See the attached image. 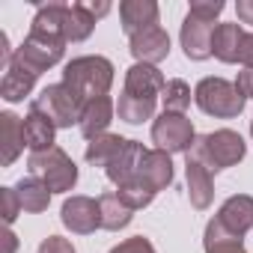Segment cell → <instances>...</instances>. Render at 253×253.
<instances>
[{"instance_id": "cell-1", "label": "cell", "mask_w": 253, "mask_h": 253, "mask_svg": "<svg viewBox=\"0 0 253 253\" xmlns=\"http://www.w3.org/2000/svg\"><path fill=\"white\" fill-rule=\"evenodd\" d=\"M63 84L84 104L95 101V98H104L110 92V86H113V63L107 57H98V54L75 57L63 69Z\"/></svg>"}, {"instance_id": "cell-2", "label": "cell", "mask_w": 253, "mask_h": 253, "mask_svg": "<svg viewBox=\"0 0 253 253\" xmlns=\"http://www.w3.org/2000/svg\"><path fill=\"white\" fill-rule=\"evenodd\" d=\"M194 161H200L209 173H220L226 167H235L247 155V143L238 131L232 128H217L209 134H200L188 152Z\"/></svg>"}, {"instance_id": "cell-3", "label": "cell", "mask_w": 253, "mask_h": 253, "mask_svg": "<svg viewBox=\"0 0 253 253\" xmlns=\"http://www.w3.org/2000/svg\"><path fill=\"white\" fill-rule=\"evenodd\" d=\"M63 54H66V42H63V39L30 30L27 39L15 48V54H12V60H9L6 69H18V72H24V75L39 78L42 72H48L51 66H57V63L63 60ZM6 69H3V72H6Z\"/></svg>"}, {"instance_id": "cell-4", "label": "cell", "mask_w": 253, "mask_h": 253, "mask_svg": "<svg viewBox=\"0 0 253 253\" xmlns=\"http://www.w3.org/2000/svg\"><path fill=\"white\" fill-rule=\"evenodd\" d=\"M194 101L203 113H209L214 119H235V116H241V110L247 104L241 89L223 78H203L194 89Z\"/></svg>"}, {"instance_id": "cell-5", "label": "cell", "mask_w": 253, "mask_h": 253, "mask_svg": "<svg viewBox=\"0 0 253 253\" xmlns=\"http://www.w3.org/2000/svg\"><path fill=\"white\" fill-rule=\"evenodd\" d=\"M27 170H30V176L42 179L51 188V194H66L78 185V167L60 146H51L45 152H30Z\"/></svg>"}, {"instance_id": "cell-6", "label": "cell", "mask_w": 253, "mask_h": 253, "mask_svg": "<svg viewBox=\"0 0 253 253\" xmlns=\"http://www.w3.org/2000/svg\"><path fill=\"white\" fill-rule=\"evenodd\" d=\"M30 110L42 113L54 128H72V125L81 122V110H84V101L60 81V84H48L33 101H30Z\"/></svg>"}, {"instance_id": "cell-7", "label": "cell", "mask_w": 253, "mask_h": 253, "mask_svg": "<svg viewBox=\"0 0 253 253\" xmlns=\"http://www.w3.org/2000/svg\"><path fill=\"white\" fill-rule=\"evenodd\" d=\"M194 140H197V131L185 113H161L152 122V143L167 155H176V152L188 155Z\"/></svg>"}, {"instance_id": "cell-8", "label": "cell", "mask_w": 253, "mask_h": 253, "mask_svg": "<svg viewBox=\"0 0 253 253\" xmlns=\"http://www.w3.org/2000/svg\"><path fill=\"white\" fill-rule=\"evenodd\" d=\"M60 220L69 232L75 235H92L95 229H101V206L98 200L92 197H84V194H75L63 203L60 209Z\"/></svg>"}, {"instance_id": "cell-9", "label": "cell", "mask_w": 253, "mask_h": 253, "mask_svg": "<svg viewBox=\"0 0 253 253\" xmlns=\"http://www.w3.org/2000/svg\"><path fill=\"white\" fill-rule=\"evenodd\" d=\"M182 51L188 60L200 63V60H209L211 57V39H214V21H206V18H197V15H185L182 21Z\"/></svg>"}, {"instance_id": "cell-10", "label": "cell", "mask_w": 253, "mask_h": 253, "mask_svg": "<svg viewBox=\"0 0 253 253\" xmlns=\"http://www.w3.org/2000/svg\"><path fill=\"white\" fill-rule=\"evenodd\" d=\"M128 51L137 63H146V66H158L170 57V36L167 30L158 24V27H149V30H140L134 36H128Z\"/></svg>"}, {"instance_id": "cell-11", "label": "cell", "mask_w": 253, "mask_h": 253, "mask_svg": "<svg viewBox=\"0 0 253 253\" xmlns=\"http://www.w3.org/2000/svg\"><path fill=\"white\" fill-rule=\"evenodd\" d=\"M164 75L158 66H146V63H134L128 72H125V86L122 92L128 95H137V98H149V101H158L164 95Z\"/></svg>"}, {"instance_id": "cell-12", "label": "cell", "mask_w": 253, "mask_h": 253, "mask_svg": "<svg viewBox=\"0 0 253 253\" xmlns=\"http://www.w3.org/2000/svg\"><path fill=\"white\" fill-rule=\"evenodd\" d=\"M158 15H161V9L155 0H122L119 3V21H122L125 36L158 27Z\"/></svg>"}, {"instance_id": "cell-13", "label": "cell", "mask_w": 253, "mask_h": 253, "mask_svg": "<svg viewBox=\"0 0 253 253\" xmlns=\"http://www.w3.org/2000/svg\"><path fill=\"white\" fill-rule=\"evenodd\" d=\"M146 146L143 143H137V140H128L122 146V152L104 167V176L116 185V188H122L125 182H131L134 176H137V170H140V164H143V158H146Z\"/></svg>"}, {"instance_id": "cell-14", "label": "cell", "mask_w": 253, "mask_h": 253, "mask_svg": "<svg viewBox=\"0 0 253 253\" xmlns=\"http://www.w3.org/2000/svg\"><path fill=\"white\" fill-rule=\"evenodd\" d=\"M113 113H116V104L110 95L104 98H95V101H86L84 110H81V122H78V128L86 140H95L101 134H107V125L113 122Z\"/></svg>"}, {"instance_id": "cell-15", "label": "cell", "mask_w": 253, "mask_h": 253, "mask_svg": "<svg viewBox=\"0 0 253 253\" xmlns=\"http://www.w3.org/2000/svg\"><path fill=\"white\" fill-rule=\"evenodd\" d=\"M185 179H188V200L197 211H206L214 200V182H211V173L194 161L191 155H185Z\"/></svg>"}, {"instance_id": "cell-16", "label": "cell", "mask_w": 253, "mask_h": 253, "mask_svg": "<svg viewBox=\"0 0 253 253\" xmlns=\"http://www.w3.org/2000/svg\"><path fill=\"white\" fill-rule=\"evenodd\" d=\"M229 232H235V235H247L250 229H253V197H247V194H232L223 206H220V211L214 214Z\"/></svg>"}, {"instance_id": "cell-17", "label": "cell", "mask_w": 253, "mask_h": 253, "mask_svg": "<svg viewBox=\"0 0 253 253\" xmlns=\"http://www.w3.org/2000/svg\"><path fill=\"white\" fill-rule=\"evenodd\" d=\"M134 179L143 182L146 188H152L155 194L164 191V188H170L173 185V161H170V155L161 152V149H149Z\"/></svg>"}, {"instance_id": "cell-18", "label": "cell", "mask_w": 253, "mask_h": 253, "mask_svg": "<svg viewBox=\"0 0 253 253\" xmlns=\"http://www.w3.org/2000/svg\"><path fill=\"white\" fill-rule=\"evenodd\" d=\"M0 149H3V155H0L3 167H12L24 149V119H18L9 110L0 113Z\"/></svg>"}, {"instance_id": "cell-19", "label": "cell", "mask_w": 253, "mask_h": 253, "mask_svg": "<svg viewBox=\"0 0 253 253\" xmlns=\"http://www.w3.org/2000/svg\"><path fill=\"white\" fill-rule=\"evenodd\" d=\"M98 206H101V229H107V232H119V229H125L134 220V209L125 203L116 191L101 194Z\"/></svg>"}, {"instance_id": "cell-20", "label": "cell", "mask_w": 253, "mask_h": 253, "mask_svg": "<svg viewBox=\"0 0 253 253\" xmlns=\"http://www.w3.org/2000/svg\"><path fill=\"white\" fill-rule=\"evenodd\" d=\"M95 15L89 12L86 6V0H78V3H69L66 9V24H63V39L66 42H84L92 36L95 30Z\"/></svg>"}, {"instance_id": "cell-21", "label": "cell", "mask_w": 253, "mask_h": 253, "mask_svg": "<svg viewBox=\"0 0 253 253\" xmlns=\"http://www.w3.org/2000/svg\"><path fill=\"white\" fill-rule=\"evenodd\" d=\"M241 39H244V30L238 21L235 24H217L214 39H211V57H217L220 63H238Z\"/></svg>"}, {"instance_id": "cell-22", "label": "cell", "mask_w": 253, "mask_h": 253, "mask_svg": "<svg viewBox=\"0 0 253 253\" xmlns=\"http://www.w3.org/2000/svg\"><path fill=\"white\" fill-rule=\"evenodd\" d=\"M203 250L206 253H244V241L241 235L229 232L217 217H211L203 232Z\"/></svg>"}, {"instance_id": "cell-23", "label": "cell", "mask_w": 253, "mask_h": 253, "mask_svg": "<svg viewBox=\"0 0 253 253\" xmlns=\"http://www.w3.org/2000/svg\"><path fill=\"white\" fill-rule=\"evenodd\" d=\"M54 134H57V128H54V125H51L42 113L30 110V113L24 116V146H27L30 152H45V149L57 146V143H54Z\"/></svg>"}, {"instance_id": "cell-24", "label": "cell", "mask_w": 253, "mask_h": 253, "mask_svg": "<svg viewBox=\"0 0 253 253\" xmlns=\"http://www.w3.org/2000/svg\"><path fill=\"white\" fill-rule=\"evenodd\" d=\"M66 9H69V3H57V0H51V3H42V6L36 9V15H33L30 30L45 33V36H57V39H63ZM63 42H66V39H63Z\"/></svg>"}, {"instance_id": "cell-25", "label": "cell", "mask_w": 253, "mask_h": 253, "mask_svg": "<svg viewBox=\"0 0 253 253\" xmlns=\"http://www.w3.org/2000/svg\"><path fill=\"white\" fill-rule=\"evenodd\" d=\"M128 143L125 137H119V134H101V137H95V140H89L86 143V149H84V158H86V164H92V167H107L119 152H122V146Z\"/></svg>"}, {"instance_id": "cell-26", "label": "cell", "mask_w": 253, "mask_h": 253, "mask_svg": "<svg viewBox=\"0 0 253 253\" xmlns=\"http://www.w3.org/2000/svg\"><path fill=\"white\" fill-rule=\"evenodd\" d=\"M15 191H18V197H21L24 211H30V214L45 211L48 203H51V188H48L42 179H36V176H24V179H18Z\"/></svg>"}, {"instance_id": "cell-27", "label": "cell", "mask_w": 253, "mask_h": 253, "mask_svg": "<svg viewBox=\"0 0 253 253\" xmlns=\"http://www.w3.org/2000/svg\"><path fill=\"white\" fill-rule=\"evenodd\" d=\"M155 104L158 101H149V98H137V95L122 92L119 101H116V113H119L122 122H128V125H143L146 119L155 116Z\"/></svg>"}, {"instance_id": "cell-28", "label": "cell", "mask_w": 253, "mask_h": 253, "mask_svg": "<svg viewBox=\"0 0 253 253\" xmlns=\"http://www.w3.org/2000/svg\"><path fill=\"white\" fill-rule=\"evenodd\" d=\"M33 86H36V78L33 75H24L18 69H6L3 72V81H0V95H3L9 104H15V101H24L33 92Z\"/></svg>"}, {"instance_id": "cell-29", "label": "cell", "mask_w": 253, "mask_h": 253, "mask_svg": "<svg viewBox=\"0 0 253 253\" xmlns=\"http://www.w3.org/2000/svg\"><path fill=\"white\" fill-rule=\"evenodd\" d=\"M161 104H164V113H185L191 107V86L182 78L167 81L164 95H161Z\"/></svg>"}, {"instance_id": "cell-30", "label": "cell", "mask_w": 253, "mask_h": 253, "mask_svg": "<svg viewBox=\"0 0 253 253\" xmlns=\"http://www.w3.org/2000/svg\"><path fill=\"white\" fill-rule=\"evenodd\" d=\"M0 197H3V220H6V226H12V223H15V217L24 211L21 197H18V191H15V188H0Z\"/></svg>"}, {"instance_id": "cell-31", "label": "cell", "mask_w": 253, "mask_h": 253, "mask_svg": "<svg viewBox=\"0 0 253 253\" xmlns=\"http://www.w3.org/2000/svg\"><path fill=\"white\" fill-rule=\"evenodd\" d=\"M226 9V3H223V0H194V3H191V15H197V18H206V21H214L220 12Z\"/></svg>"}, {"instance_id": "cell-32", "label": "cell", "mask_w": 253, "mask_h": 253, "mask_svg": "<svg viewBox=\"0 0 253 253\" xmlns=\"http://www.w3.org/2000/svg\"><path fill=\"white\" fill-rule=\"evenodd\" d=\"M110 253H155V247H152V241L149 238H143V235H134V238H125V241H119Z\"/></svg>"}, {"instance_id": "cell-33", "label": "cell", "mask_w": 253, "mask_h": 253, "mask_svg": "<svg viewBox=\"0 0 253 253\" xmlns=\"http://www.w3.org/2000/svg\"><path fill=\"white\" fill-rule=\"evenodd\" d=\"M36 253H78V250H75V244H72L69 238H63V235H48V238L39 244Z\"/></svg>"}, {"instance_id": "cell-34", "label": "cell", "mask_w": 253, "mask_h": 253, "mask_svg": "<svg viewBox=\"0 0 253 253\" xmlns=\"http://www.w3.org/2000/svg\"><path fill=\"white\" fill-rule=\"evenodd\" d=\"M238 63L244 69H253V33H244L241 39V54H238Z\"/></svg>"}, {"instance_id": "cell-35", "label": "cell", "mask_w": 253, "mask_h": 253, "mask_svg": "<svg viewBox=\"0 0 253 253\" xmlns=\"http://www.w3.org/2000/svg\"><path fill=\"white\" fill-rule=\"evenodd\" d=\"M235 86L241 89V95H244V98H253V69H244V72H238V78H235Z\"/></svg>"}, {"instance_id": "cell-36", "label": "cell", "mask_w": 253, "mask_h": 253, "mask_svg": "<svg viewBox=\"0 0 253 253\" xmlns=\"http://www.w3.org/2000/svg\"><path fill=\"white\" fill-rule=\"evenodd\" d=\"M235 12H238V21L241 24H253V0H238Z\"/></svg>"}, {"instance_id": "cell-37", "label": "cell", "mask_w": 253, "mask_h": 253, "mask_svg": "<svg viewBox=\"0 0 253 253\" xmlns=\"http://www.w3.org/2000/svg\"><path fill=\"white\" fill-rule=\"evenodd\" d=\"M6 247H3V253H15V247H18V238H15V232L12 229H6Z\"/></svg>"}, {"instance_id": "cell-38", "label": "cell", "mask_w": 253, "mask_h": 253, "mask_svg": "<svg viewBox=\"0 0 253 253\" xmlns=\"http://www.w3.org/2000/svg\"><path fill=\"white\" fill-rule=\"evenodd\" d=\"M250 137H253V122H250Z\"/></svg>"}]
</instances>
